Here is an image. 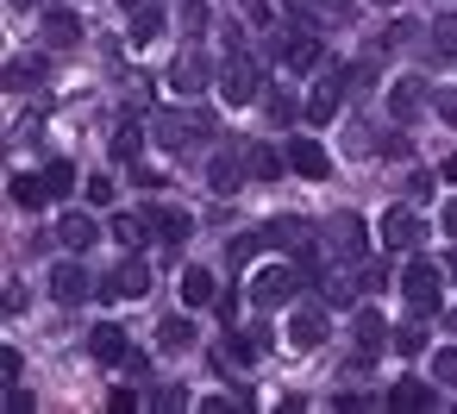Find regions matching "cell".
<instances>
[{"instance_id":"7a4b0ae2","label":"cell","mask_w":457,"mask_h":414,"mask_svg":"<svg viewBox=\"0 0 457 414\" xmlns=\"http://www.w3.org/2000/svg\"><path fill=\"white\" fill-rule=\"evenodd\" d=\"M257 95H263V70H257L245 51H232L226 70H220V101H226V107H251Z\"/></svg>"},{"instance_id":"ffe728a7","label":"cell","mask_w":457,"mask_h":414,"mask_svg":"<svg viewBox=\"0 0 457 414\" xmlns=\"http://www.w3.org/2000/svg\"><path fill=\"white\" fill-rule=\"evenodd\" d=\"M276 57H282L288 70H313V63H320V38L295 32V38H282V45H276Z\"/></svg>"},{"instance_id":"b9f144b4","label":"cell","mask_w":457,"mask_h":414,"mask_svg":"<svg viewBox=\"0 0 457 414\" xmlns=\"http://www.w3.org/2000/svg\"><path fill=\"white\" fill-rule=\"evenodd\" d=\"M407 195L413 201H432V176H407Z\"/></svg>"},{"instance_id":"8992f818","label":"cell","mask_w":457,"mask_h":414,"mask_svg":"<svg viewBox=\"0 0 457 414\" xmlns=\"http://www.w3.org/2000/svg\"><path fill=\"white\" fill-rule=\"evenodd\" d=\"M195 45H201V38H195ZM195 45H188V51H182V57L170 63V89H176V95H201V89L213 82V63H207V57H201Z\"/></svg>"},{"instance_id":"c3c4849f","label":"cell","mask_w":457,"mask_h":414,"mask_svg":"<svg viewBox=\"0 0 457 414\" xmlns=\"http://www.w3.org/2000/svg\"><path fill=\"white\" fill-rule=\"evenodd\" d=\"M126 7H145V0H126Z\"/></svg>"},{"instance_id":"603a6c76","label":"cell","mask_w":457,"mask_h":414,"mask_svg":"<svg viewBox=\"0 0 457 414\" xmlns=\"http://www.w3.org/2000/svg\"><path fill=\"white\" fill-rule=\"evenodd\" d=\"M13 201H20V207H51L57 189L45 182V170H38V176H13Z\"/></svg>"},{"instance_id":"2e32d148","label":"cell","mask_w":457,"mask_h":414,"mask_svg":"<svg viewBox=\"0 0 457 414\" xmlns=\"http://www.w3.org/2000/svg\"><path fill=\"white\" fill-rule=\"evenodd\" d=\"M320 339H326V314H320V308H301V314L288 320V345H295V351H313Z\"/></svg>"},{"instance_id":"74e56055","label":"cell","mask_w":457,"mask_h":414,"mask_svg":"<svg viewBox=\"0 0 457 414\" xmlns=\"http://www.w3.org/2000/svg\"><path fill=\"white\" fill-rule=\"evenodd\" d=\"M163 345H170V351H182V345H188V320H182V314H176V320H163Z\"/></svg>"},{"instance_id":"7dc6e473","label":"cell","mask_w":457,"mask_h":414,"mask_svg":"<svg viewBox=\"0 0 457 414\" xmlns=\"http://www.w3.org/2000/svg\"><path fill=\"white\" fill-rule=\"evenodd\" d=\"M13 7H38V0H13Z\"/></svg>"},{"instance_id":"bcb514c9","label":"cell","mask_w":457,"mask_h":414,"mask_svg":"<svg viewBox=\"0 0 457 414\" xmlns=\"http://www.w3.org/2000/svg\"><path fill=\"white\" fill-rule=\"evenodd\" d=\"M445 270H451V283H457V251H451V264H445Z\"/></svg>"},{"instance_id":"e575fe53","label":"cell","mask_w":457,"mask_h":414,"mask_svg":"<svg viewBox=\"0 0 457 414\" xmlns=\"http://www.w3.org/2000/svg\"><path fill=\"white\" fill-rule=\"evenodd\" d=\"M432 376H438L445 389H457V351H438V358H432Z\"/></svg>"},{"instance_id":"cb8c5ba5","label":"cell","mask_w":457,"mask_h":414,"mask_svg":"<svg viewBox=\"0 0 457 414\" xmlns=\"http://www.w3.org/2000/svg\"><path fill=\"white\" fill-rule=\"evenodd\" d=\"M238 170H245V151H220V157H213V170H207V176H213V189H220V195H232V189H238V182H245V176H238Z\"/></svg>"},{"instance_id":"4fadbf2b","label":"cell","mask_w":457,"mask_h":414,"mask_svg":"<svg viewBox=\"0 0 457 414\" xmlns=\"http://www.w3.org/2000/svg\"><path fill=\"white\" fill-rule=\"evenodd\" d=\"M245 170H251L257 182H282V176H288V151H270V145L251 139V145H245Z\"/></svg>"},{"instance_id":"30bf717a","label":"cell","mask_w":457,"mask_h":414,"mask_svg":"<svg viewBox=\"0 0 457 414\" xmlns=\"http://www.w3.org/2000/svg\"><path fill=\"white\" fill-rule=\"evenodd\" d=\"M338 101H345V70L320 76V89H313V95H307V107H301V114H307V126H326V120L338 114Z\"/></svg>"},{"instance_id":"3957f363","label":"cell","mask_w":457,"mask_h":414,"mask_svg":"<svg viewBox=\"0 0 457 414\" xmlns=\"http://www.w3.org/2000/svg\"><path fill=\"white\" fill-rule=\"evenodd\" d=\"M301 283H307L301 264H270V270L251 276V301H257V308H282V301H295Z\"/></svg>"},{"instance_id":"5b68a950","label":"cell","mask_w":457,"mask_h":414,"mask_svg":"<svg viewBox=\"0 0 457 414\" xmlns=\"http://www.w3.org/2000/svg\"><path fill=\"white\" fill-rule=\"evenodd\" d=\"M376 239H382L388 251H420V245H426V220H420L413 207H388L382 226H376Z\"/></svg>"},{"instance_id":"ee69618b","label":"cell","mask_w":457,"mask_h":414,"mask_svg":"<svg viewBox=\"0 0 457 414\" xmlns=\"http://www.w3.org/2000/svg\"><path fill=\"white\" fill-rule=\"evenodd\" d=\"M445 232H451V239H457V201H451V207H445Z\"/></svg>"},{"instance_id":"f1b7e54d","label":"cell","mask_w":457,"mask_h":414,"mask_svg":"<svg viewBox=\"0 0 457 414\" xmlns=\"http://www.w3.org/2000/svg\"><path fill=\"white\" fill-rule=\"evenodd\" d=\"M263 245H270V239H263V232H238V239H232V245H226V258H232V264H251V258H257V251H263Z\"/></svg>"},{"instance_id":"d6986e66","label":"cell","mask_w":457,"mask_h":414,"mask_svg":"<svg viewBox=\"0 0 457 414\" xmlns=\"http://www.w3.org/2000/svg\"><path fill=\"white\" fill-rule=\"evenodd\" d=\"M388 408H438V389L420 383V376H401V383L388 389Z\"/></svg>"},{"instance_id":"836d02e7","label":"cell","mask_w":457,"mask_h":414,"mask_svg":"<svg viewBox=\"0 0 457 414\" xmlns=\"http://www.w3.org/2000/svg\"><path fill=\"white\" fill-rule=\"evenodd\" d=\"M263 101H270V120H295V95L288 89H270Z\"/></svg>"},{"instance_id":"484cf974","label":"cell","mask_w":457,"mask_h":414,"mask_svg":"<svg viewBox=\"0 0 457 414\" xmlns=\"http://www.w3.org/2000/svg\"><path fill=\"white\" fill-rule=\"evenodd\" d=\"M220 289H213V276L207 270H182V308H207Z\"/></svg>"},{"instance_id":"ba28073f","label":"cell","mask_w":457,"mask_h":414,"mask_svg":"<svg viewBox=\"0 0 457 414\" xmlns=\"http://www.w3.org/2000/svg\"><path fill=\"white\" fill-rule=\"evenodd\" d=\"M51 295H57L63 308H82V301L95 295V276H88V270H82L76 258H63V264L51 270Z\"/></svg>"},{"instance_id":"4316f807","label":"cell","mask_w":457,"mask_h":414,"mask_svg":"<svg viewBox=\"0 0 457 414\" xmlns=\"http://www.w3.org/2000/svg\"><path fill=\"white\" fill-rule=\"evenodd\" d=\"M251 358H257V345H251V339H238V333H226V339H220V358H213V364H220V370H245Z\"/></svg>"},{"instance_id":"44dd1931","label":"cell","mask_w":457,"mask_h":414,"mask_svg":"<svg viewBox=\"0 0 457 414\" xmlns=\"http://www.w3.org/2000/svg\"><path fill=\"white\" fill-rule=\"evenodd\" d=\"M420 101H426V82H420V76H401V82L388 89V107H395V120H413V114H420Z\"/></svg>"},{"instance_id":"8fae6325","label":"cell","mask_w":457,"mask_h":414,"mask_svg":"<svg viewBox=\"0 0 457 414\" xmlns=\"http://www.w3.org/2000/svg\"><path fill=\"white\" fill-rule=\"evenodd\" d=\"M145 289H151V270H145L138 258H126V264L101 283V295H107V301H132V295H145Z\"/></svg>"},{"instance_id":"f546056e","label":"cell","mask_w":457,"mask_h":414,"mask_svg":"<svg viewBox=\"0 0 457 414\" xmlns=\"http://www.w3.org/2000/svg\"><path fill=\"white\" fill-rule=\"evenodd\" d=\"M357 289H363V276H345V270H338V276H326V301H332V308H345Z\"/></svg>"},{"instance_id":"4dcf8cb0","label":"cell","mask_w":457,"mask_h":414,"mask_svg":"<svg viewBox=\"0 0 457 414\" xmlns=\"http://www.w3.org/2000/svg\"><path fill=\"white\" fill-rule=\"evenodd\" d=\"M138 145H145V132H138V126H120V132H113V157H120V164H132V157H138Z\"/></svg>"},{"instance_id":"277c9868","label":"cell","mask_w":457,"mask_h":414,"mask_svg":"<svg viewBox=\"0 0 457 414\" xmlns=\"http://www.w3.org/2000/svg\"><path fill=\"white\" fill-rule=\"evenodd\" d=\"M157 145H170V151H188L195 139H207L213 132V120L207 114H188V107H176V114H157Z\"/></svg>"},{"instance_id":"e0dca14e","label":"cell","mask_w":457,"mask_h":414,"mask_svg":"<svg viewBox=\"0 0 457 414\" xmlns=\"http://www.w3.org/2000/svg\"><path fill=\"white\" fill-rule=\"evenodd\" d=\"M126 13H132V26H126V38H132V45L145 51V45H151V38L163 32V7H157V0H145V7H126Z\"/></svg>"},{"instance_id":"ac0fdd59","label":"cell","mask_w":457,"mask_h":414,"mask_svg":"<svg viewBox=\"0 0 457 414\" xmlns=\"http://www.w3.org/2000/svg\"><path fill=\"white\" fill-rule=\"evenodd\" d=\"M263 239H270L276 251H301V245H307V220H301V214H282V220L263 226Z\"/></svg>"},{"instance_id":"f6af8a7d","label":"cell","mask_w":457,"mask_h":414,"mask_svg":"<svg viewBox=\"0 0 457 414\" xmlns=\"http://www.w3.org/2000/svg\"><path fill=\"white\" fill-rule=\"evenodd\" d=\"M445 182H457V157H445Z\"/></svg>"},{"instance_id":"d4e9b609","label":"cell","mask_w":457,"mask_h":414,"mask_svg":"<svg viewBox=\"0 0 457 414\" xmlns=\"http://www.w3.org/2000/svg\"><path fill=\"white\" fill-rule=\"evenodd\" d=\"M176 26H182L188 38H207V26H213V7H207V0H182V7H176Z\"/></svg>"},{"instance_id":"5bb4252c","label":"cell","mask_w":457,"mask_h":414,"mask_svg":"<svg viewBox=\"0 0 457 414\" xmlns=\"http://www.w3.org/2000/svg\"><path fill=\"white\" fill-rule=\"evenodd\" d=\"M88 351H95L101 364H132V358H138L132 339H126L120 326H95V333H88Z\"/></svg>"},{"instance_id":"d590c367","label":"cell","mask_w":457,"mask_h":414,"mask_svg":"<svg viewBox=\"0 0 457 414\" xmlns=\"http://www.w3.org/2000/svg\"><path fill=\"white\" fill-rule=\"evenodd\" d=\"M32 82H38V76H32V63H26V57H13V63H7V89H32Z\"/></svg>"},{"instance_id":"ab89813d","label":"cell","mask_w":457,"mask_h":414,"mask_svg":"<svg viewBox=\"0 0 457 414\" xmlns=\"http://www.w3.org/2000/svg\"><path fill=\"white\" fill-rule=\"evenodd\" d=\"M288 7H326V13H351L357 0H288Z\"/></svg>"},{"instance_id":"f35d334b","label":"cell","mask_w":457,"mask_h":414,"mask_svg":"<svg viewBox=\"0 0 457 414\" xmlns=\"http://www.w3.org/2000/svg\"><path fill=\"white\" fill-rule=\"evenodd\" d=\"M157 408H170V414H176V408H188V389H176V383H170V389H157Z\"/></svg>"},{"instance_id":"9c48e42d","label":"cell","mask_w":457,"mask_h":414,"mask_svg":"<svg viewBox=\"0 0 457 414\" xmlns=\"http://www.w3.org/2000/svg\"><path fill=\"white\" fill-rule=\"evenodd\" d=\"M351 333H357V358H351V370H370V364H376V351H382V339H388L382 314H376V308H357Z\"/></svg>"},{"instance_id":"6da1fadb","label":"cell","mask_w":457,"mask_h":414,"mask_svg":"<svg viewBox=\"0 0 457 414\" xmlns=\"http://www.w3.org/2000/svg\"><path fill=\"white\" fill-rule=\"evenodd\" d=\"M401 295H407L413 314H438V301H445V270H438L432 258H413V264L401 270Z\"/></svg>"},{"instance_id":"52a82bcc","label":"cell","mask_w":457,"mask_h":414,"mask_svg":"<svg viewBox=\"0 0 457 414\" xmlns=\"http://www.w3.org/2000/svg\"><path fill=\"white\" fill-rule=\"evenodd\" d=\"M288 176H301V182H326V176H332L326 145H313V139H288Z\"/></svg>"},{"instance_id":"8d00e7d4","label":"cell","mask_w":457,"mask_h":414,"mask_svg":"<svg viewBox=\"0 0 457 414\" xmlns=\"http://www.w3.org/2000/svg\"><path fill=\"white\" fill-rule=\"evenodd\" d=\"M82 195H88L95 207H107V201H113V182H107V176H88V182H82Z\"/></svg>"},{"instance_id":"9a60e30c","label":"cell","mask_w":457,"mask_h":414,"mask_svg":"<svg viewBox=\"0 0 457 414\" xmlns=\"http://www.w3.org/2000/svg\"><path fill=\"white\" fill-rule=\"evenodd\" d=\"M38 38H45L51 51H70V45L82 38V26H76V13H63V7H51V13H45V26H38Z\"/></svg>"},{"instance_id":"60d3db41","label":"cell","mask_w":457,"mask_h":414,"mask_svg":"<svg viewBox=\"0 0 457 414\" xmlns=\"http://www.w3.org/2000/svg\"><path fill=\"white\" fill-rule=\"evenodd\" d=\"M213 308H220V320H226V326L238 320V295H232V289H226V295H213Z\"/></svg>"},{"instance_id":"83f0119b","label":"cell","mask_w":457,"mask_h":414,"mask_svg":"<svg viewBox=\"0 0 457 414\" xmlns=\"http://www.w3.org/2000/svg\"><path fill=\"white\" fill-rule=\"evenodd\" d=\"M151 220H157V239H170V245L188 232V214H176V207H151Z\"/></svg>"},{"instance_id":"d6a6232c","label":"cell","mask_w":457,"mask_h":414,"mask_svg":"<svg viewBox=\"0 0 457 414\" xmlns=\"http://www.w3.org/2000/svg\"><path fill=\"white\" fill-rule=\"evenodd\" d=\"M395 351H401V358H420V351H426V326H401V333H395Z\"/></svg>"},{"instance_id":"1f68e13d","label":"cell","mask_w":457,"mask_h":414,"mask_svg":"<svg viewBox=\"0 0 457 414\" xmlns=\"http://www.w3.org/2000/svg\"><path fill=\"white\" fill-rule=\"evenodd\" d=\"M45 182H51L57 195H70V189H76V164H63V157H51V164H45Z\"/></svg>"},{"instance_id":"7c38bea8","label":"cell","mask_w":457,"mask_h":414,"mask_svg":"<svg viewBox=\"0 0 457 414\" xmlns=\"http://www.w3.org/2000/svg\"><path fill=\"white\" fill-rule=\"evenodd\" d=\"M326 239H332V251H338V258H363V245H370V239H363V220H357L351 207H345V214H332Z\"/></svg>"},{"instance_id":"7bdbcfd3","label":"cell","mask_w":457,"mask_h":414,"mask_svg":"<svg viewBox=\"0 0 457 414\" xmlns=\"http://www.w3.org/2000/svg\"><path fill=\"white\" fill-rule=\"evenodd\" d=\"M432 107H438V114H445V120H451V126H457V89H451V95H438V101H432Z\"/></svg>"},{"instance_id":"7402d4cb","label":"cell","mask_w":457,"mask_h":414,"mask_svg":"<svg viewBox=\"0 0 457 414\" xmlns=\"http://www.w3.org/2000/svg\"><path fill=\"white\" fill-rule=\"evenodd\" d=\"M57 245H63V251H88V245H95V220H88V214H63V220H57Z\"/></svg>"}]
</instances>
